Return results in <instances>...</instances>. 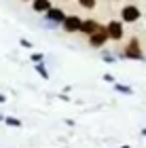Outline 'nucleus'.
Wrapping results in <instances>:
<instances>
[{
	"instance_id": "nucleus-3",
	"label": "nucleus",
	"mask_w": 146,
	"mask_h": 148,
	"mask_svg": "<svg viewBox=\"0 0 146 148\" xmlns=\"http://www.w3.org/2000/svg\"><path fill=\"white\" fill-rule=\"evenodd\" d=\"M121 17H123V21H138L140 19V9L138 6H125V9L121 11Z\"/></svg>"
},
{
	"instance_id": "nucleus-14",
	"label": "nucleus",
	"mask_w": 146,
	"mask_h": 148,
	"mask_svg": "<svg viewBox=\"0 0 146 148\" xmlns=\"http://www.w3.org/2000/svg\"><path fill=\"white\" fill-rule=\"evenodd\" d=\"M104 62H106V64H112V62H117V59H114V55H108V53H106V55H104Z\"/></svg>"
},
{
	"instance_id": "nucleus-17",
	"label": "nucleus",
	"mask_w": 146,
	"mask_h": 148,
	"mask_svg": "<svg viewBox=\"0 0 146 148\" xmlns=\"http://www.w3.org/2000/svg\"><path fill=\"white\" fill-rule=\"evenodd\" d=\"M142 136H146V129H142Z\"/></svg>"
},
{
	"instance_id": "nucleus-7",
	"label": "nucleus",
	"mask_w": 146,
	"mask_h": 148,
	"mask_svg": "<svg viewBox=\"0 0 146 148\" xmlns=\"http://www.w3.org/2000/svg\"><path fill=\"white\" fill-rule=\"evenodd\" d=\"M97 30V21H93V19H87V21H83L81 25V32H85V34H93V32Z\"/></svg>"
},
{
	"instance_id": "nucleus-6",
	"label": "nucleus",
	"mask_w": 146,
	"mask_h": 148,
	"mask_svg": "<svg viewBox=\"0 0 146 148\" xmlns=\"http://www.w3.org/2000/svg\"><path fill=\"white\" fill-rule=\"evenodd\" d=\"M47 17L51 19V21H57V23H64V19H66L62 9H49L47 11Z\"/></svg>"
},
{
	"instance_id": "nucleus-15",
	"label": "nucleus",
	"mask_w": 146,
	"mask_h": 148,
	"mask_svg": "<svg viewBox=\"0 0 146 148\" xmlns=\"http://www.w3.org/2000/svg\"><path fill=\"white\" fill-rule=\"evenodd\" d=\"M19 45H21V47H25V49H30V47H32V42H30V40H19Z\"/></svg>"
},
{
	"instance_id": "nucleus-2",
	"label": "nucleus",
	"mask_w": 146,
	"mask_h": 148,
	"mask_svg": "<svg viewBox=\"0 0 146 148\" xmlns=\"http://www.w3.org/2000/svg\"><path fill=\"white\" fill-rule=\"evenodd\" d=\"M64 30L66 32H78V30H81V25H83V21H81V19H78L76 15H70V17H66L64 19Z\"/></svg>"
},
{
	"instance_id": "nucleus-4",
	"label": "nucleus",
	"mask_w": 146,
	"mask_h": 148,
	"mask_svg": "<svg viewBox=\"0 0 146 148\" xmlns=\"http://www.w3.org/2000/svg\"><path fill=\"white\" fill-rule=\"evenodd\" d=\"M125 55L129 59H142V51H140V42L138 40H131V42L125 47Z\"/></svg>"
},
{
	"instance_id": "nucleus-1",
	"label": "nucleus",
	"mask_w": 146,
	"mask_h": 148,
	"mask_svg": "<svg viewBox=\"0 0 146 148\" xmlns=\"http://www.w3.org/2000/svg\"><path fill=\"white\" fill-rule=\"evenodd\" d=\"M106 36H108V30H95L93 34H91V38H89V45L93 47V49H99L104 42H106Z\"/></svg>"
},
{
	"instance_id": "nucleus-11",
	"label": "nucleus",
	"mask_w": 146,
	"mask_h": 148,
	"mask_svg": "<svg viewBox=\"0 0 146 148\" xmlns=\"http://www.w3.org/2000/svg\"><path fill=\"white\" fill-rule=\"evenodd\" d=\"M36 70H38V74H40L42 78H49V72L45 70V66H42V64H36Z\"/></svg>"
},
{
	"instance_id": "nucleus-9",
	"label": "nucleus",
	"mask_w": 146,
	"mask_h": 148,
	"mask_svg": "<svg viewBox=\"0 0 146 148\" xmlns=\"http://www.w3.org/2000/svg\"><path fill=\"white\" fill-rule=\"evenodd\" d=\"M4 123H6V125H11V127H21V121L15 119V116H6V119H4Z\"/></svg>"
},
{
	"instance_id": "nucleus-10",
	"label": "nucleus",
	"mask_w": 146,
	"mask_h": 148,
	"mask_svg": "<svg viewBox=\"0 0 146 148\" xmlns=\"http://www.w3.org/2000/svg\"><path fill=\"white\" fill-rule=\"evenodd\" d=\"M114 89L117 91H121V93H125V95H131V87H125V85H114Z\"/></svg>"
},
{
	"instance_id": "nucleus-13",
	"label": "nucleus",
	"mask_w": 146,
	"mask_h": 148,
	"mask_svg": "<svg viewBox=\"0 0 146 148\" xmlns=\"http://www.w3.org/2000/svg\"><path fill=\"white\" fill-rule=\"evenodd\" d=\"M30 59H32L34 64H40L45 57H42V53H32V57H30Z\"/></svg>"
},
{
	"instance_id": "nucleus-18",
	"label": "nucleus",
	"mask_w": 146,
	"mask_h": 148,
	"mask_svg": "<svg viewBox=\"0 0 146 148\" xmlns=\"http://www.w3.org/2000/svg\"><path fill=\"white\" fill-rule=\"evenodd\" d=\"M121 148H129V146H121Z\"/></svg>"
},
{
	"instance_id": "nucleus-16",
	"label": "nucleus",
	"mask_w": 146,
	"mask_h": 148,
	"mask_svg": "<svg viewBox=\"0 0 146 148\" xmlns=\"http://www.w3.org/2000/svg\"><path fill=\"white\" fill-rule=\"evenodd\" d=\"M0 102H6V97L2 95V93H0Z\"/></svg>"
},
{
	"instance_id": "nucleus-12",
	"label": "nucleus",
	"mask_w": 146,
	"mask_h": 148,
	"mask_svg": "<svg viewBox=\"0 0 146 148\" xmlns=\"http://www.w3.org/2000/svg\"><path fill=\"white\" fill-rule=\"evenodd\" d=\"M78 2H81L85 9H93V6H95V0H78Z\"/></svg>"
},
{
	"instance_id": "nucleus-5",
	"label": "nucleus",
	"mask_w": 146,
	"mask_h": 148,
	"mask_svg": "<svg viewBox=\"0 0 146 148\" xmlns=\"http://www.w3.org/2000/svg\"><path fill=\"white\" fill-rule=\"evenodd\" d=\"M106 30H108V36L114 38V40H119V38L123 36V25H121V21H110Z\"/></svg>"
},
{
	"instance_id": "nucleus-8",
	"label": "nucleus",
	"mask_w": 146,
	"mask_h": 148,
	"mask_svg": "<svg viewBox=\"0 0 146 148\" xmlns=\"http://www.w3.org/2000/svg\"><path fill=\"white\" fill-rule=\"evenodd\" d=\"M49 9H51L49 0H34V11L36 13H47Z\"/></svg>"
}]
</instances>
